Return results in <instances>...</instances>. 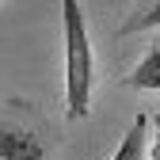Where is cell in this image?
<instances>
[{"mask_svg": "<svg viewBox=\"0 0 160 160\" xmlns=\"http://www.w3.org/2000/svg\"><path fill=\"white\" fill-rule=\"evenodd\" d=\"M61 19H65V114L76 122V118H88L92 111V80H95L84 4L65 0Z\"/></svg>", "mask_w": 160, "mask_h": 160, "instance_id": "6da1fadb", "label": "cell"}, {"mask_svg": "<svg viewBox=\"0 0 160 160\" xmlns=\"http://www.w3.org/2000/svg\"><path fill=\"white\" fill-rule=\"evenodd\" d=\"M0 160H46V145L27 126L0 122Z\"/></svg>", "mask_w": 160, "mask_h": 160, "instance_id": "7a4b0ae2", "label": "cell"}, {"mask_svg": "<svg viewBox=\"0 0 160 160\" xmlns=\"http://www.w3.org/2000/svg\"><path fill=\"white\" fill-rule=\"evenodd\" d=\"M145 152H149V111H137L111 160H145Z\"/></svg>", "mask_w": 160, "mask_h": 160, "instance_id": "3957f363", "label": "cell"}, {"mask_svg": "<svg viewBox=\"0 0 160 160\" xmlns=\"http://www.w3.org/2000/svg\"><path fill=\"white\" fill-rule=\"evenodd\" d=\"M122 88H137V92H152V88H160V42H152V50L141 57V65H137L126 80H122Z\"/></svg>", "mask_w": 160, "mask_h": 160, "instance_id": "277c9868", "label": "cell"}, {"mask_svg": "<svg viewBox=\"0 0 160 160\" xmlns=\"http://www.w3.org/2000/svg\"><path fill=\"white\" fill-rule=\"evenodd\" d=\"M160 27V0H141V4H133L122 19V27H118V34H137V31H152Z\"/></svg>", "mask_w": 160, "mask_h": 160, "instance_id": "5b68a950", "label": "cell"}, {"mask_svg": "<svg viewBox=\"0 0 160 160\" xmlns=\"http://www.w3.org/2000/svg\"><path fill=\"white\" fill-rule=\"evenodd\" d=\"M149 126H152V145H149L145 160H160V114H149Z\"/></svg>", "mask_w": 160, "mask_h": 160, "instance_id": "8992f818", "label": "cell"}]
</instances>
